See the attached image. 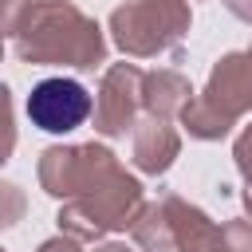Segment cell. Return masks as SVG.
Masks as SVG:
<instances>
[{
	"label": "cell",
	"instance_id": "6",
	"mask_svg": "<svg viewBox=\"0 0 252 252\" xmlns=\"http://www.w3.org/2000/svg\"><path fill=\"white\" fill-rule=\"evenodd\" d=\"M94 118V98L79 79H39L28 94V122L47 134H71Z\"/></svg>",
	"mask_w": 252,
	"mask_h": 252
},
{
	"label": "cell",
	"instance_id": "1",
	"mask_svg": "<svg viewBox=\"0 0 252 252\" xmlns=\"http://www.w3.org/2000/svg\"><path fill=\"white\" fill-rule=\"evenodd\" d=\"M12 47L32 67L94 71L106 63L102 28L71 0H28L20 24L12 32Z\"/></svg>",
	"mask_w": 252,
	"mask_h": 252
},
{
	"label": "cell",
	"instance_id": "3",
	"mask_svg": "<svg viewBox=\"0 0 252 252\" xmlns=\"http://www.w3.org/2000/svg\"><path fill=\"white\" fill-rule=\"evenodd\" d=\"M189 24V0H126L110 12V39L126 59H154L165 51L177 59Z\"/></svg>",
	"mask_w": 252,
	"mask_h": 252
},
{
	"label": "cell",
	"instance_id": "20",
	"mask_svg": "<svg viewBox=\"0 0 252 252\" xmlns=\"http://www.w3.org/2000/svg\"><path fill=\"white\" fill-rule=\"evenodd\" d=\"M248 51H252V47H248Z\"/></svg>",
	"mask_w": 252,
	"mask_h": 252
},
{
	"label": "cell",
	"instance_id": "18",
	"mask_svg": "<svg viewBox=\"0 0 252 252\" xmlns=\"http://www.w3.org/2000/svg\"><path fill=\"white\" fill-rule=\"evenodd\" d=\"M224 8L236 16V20H244V24H252V0H224Z\"/></svg>",
	"mask_w": 252,
	"mask_h": 252
},
{
	"label": "cell",
	"instance_id": "10",
	"mask_svg": "<svg viewBox=\"0 0 252 252\" xmlns=\"http://www.w3.org/2000/svg\"><path fill=\"white\" fill-rule=\"evenodd\" d=\"M193 94H197V91H193V83H189L181 71H173V67H165V71H146L142 110L169 122V118H181V110L189 106Z\"/></svg>",
	"mask_w": 252,
	"mask_h": 252
},
{
	"label": "cell",
	"instance_id": "13",
	"mask_svg": "<svg viewBox=\"0 0 252 252\" xmlns=\"http://www.w3.org/2000/svg\"><path fill=\"white\" fill-rule=\"evenodd\" d=\"M220 252H252V220L236 217L220 224Z\"/></svg>",
	"mask_w": 252,
	"mask_h": 252
},
{
	"label": "cell",
	"instance_id": "8",
	"mask_svg": "<svg viewBox=\"0 0 252 252\" xmlns=\"http://www.w3.org/2000/svg\"><path fill=\"white\" fill-rule=\"evenodd\" d=\"M181 154V134L154 114H142L134 126V165L150 177H161Z\"/></svg>",
	"mask_w": 252,
	"mask_h": 252
},
{
	"label": "cell",
	"instance_id": "12",
	"mask_svg": "<svg viewBox=\"0 0 252 252\" xmlns=\"http://www.w3.org/2000/svg\"><path fill=\"white\" fill-rule=\"evenodd\" d=\"M181 126H185V134L197 138V142H220L236 122H232L228 114H220L205 94H193L189 106L181 110Z\"/></svg>",
	"mask_w": 252,
	"mask_h": 252
},
{
	"label": "cell",
	"instance_id": "2",
	"mask_svg": "<svg viewBox=\"0 0 252 252\" xmlns=\"http://www.w3.org/2000/svg\"><path fill=\"white\" fill-rule=\"evenodd\" d=\"M146 209V197H142V181L134 173H126L122 165L102 177L94 189H87L83 197L75 201H63L55 224L59 232L83 240V244H94L102 240L106 232H130V224L138 220V213Z\"/></svg>",
	"mask_w": 252,
	"mask_h": 252
},
{
	"label": "cell",
	"instance_id": "16",
	"mask_svg": "<svg viewBox=\"0 0 252 252\" xmlns=\"http://www.w3.org/2000/svg\"><path fill=\"white\" fill-rule=\"evenodd\" d=\"M35 252H83V240H75V236H67V232H59V236H51V240H43Z\"/></svg>",
	"mask_w": 252,
	"mask_h": 252
},
{
	"label": "cell",
	"instance_id": "15",
	"mask_svg": "<svg viewBox=\"0 0 252 252\" xmlns=\"http://www.w3.org/2000/svg\"><path fill=\"white\" fill-rule=\"evenodd\" d=\"M24 8H28V0H4V20H0V28H4L8 39H12V32H16L20 16H24Z\"/></svg>",
	"mask_w": 252,
	"mask_h": 252
},
{
	"label": "cell",
	"instance_id": "14",
	"mask_svg": "<svg viewBox=\"0 0 252 252\" xmlns=\"http://www.w3.org/2000/svg\"><path fill=\"white\" fill-rule=\"evenodd\" d=\"M232 161H236V169L244 173V181H252V126H244L240 138L232 142Z\"/></svg>",
	"mask_w": 252,
	"mask_h": 252
},
{
	"label": "cell",
	"instance_id": "19",
	"mask_svg": "<svg viewBox=\"0 0 252 252\" xmlns=\"http://www.w3.org/2000/svg\"><path fill=\"white\" fill-rule=\"evenodd\" d=\"M240 201H244V213L252 217V181H244V189H240Z\"/></svg>",
	"mask_w": 252,
	"mask_h": 252
},
{
	"label": "cell",
	"instance_id": "5",
	"mask_svg": "<svg viewBox=\"0 0 252 252\" xmlns=\"http://www.w3.org/2000/svg\"><path fill=\"white\" fill-rule=\"evenodd\" d=\"M142 87H146V71H138L126 59L110 63L94 91V134L102 138H122L126 130L134 134L142 110Z\"/></svg>",
	"mask_w": 252,
	"mask_h": 252
},
{
	"label": "cell",
	"instance_id": "17",
	"mask_svg": "<svg viewBox=\"0 0 252 252\" xmlns=\"http://www.w3.org/2000/svg\"><path fill=\"white\" fill-rule=\"evenodd\" d=\"M4 197H8V217H4V224H16V209H20V189L12 185V181H4Z\"/></svg>",
	"mask_w": 252,
	"mask_h": 252
},
{
	"label": "cell",
	"instance_id": "7",
	"mask_svg": "<svg viewBox=\"0 0 252 252\" xmlns=\"http://www.w3.org/2000/svg\"><path fill=\"white\" fill-rule=\"evenodd\" d=\"M220 114H228L232 122L240 114L252 110V51H228L213 63L209 83L201 91Z\"/></svg>",
	"mask_w": 252,
	"mask_h": 252
},
{
	"label": "cell",
	"instance_id": "11",
	"mask_svg": "<svg viewBox=\"0 0 252 252\" xmlns=\"http://www.w3.org/2000/svg\"><path fill=\"white\" fill-rule=\"evenodd\" d=\"M130 240L142 248V252H181L177 248V236H173V224L161 209V201H146V209L138 213V220L130 224Z\"/></svg>",
	"mask_w": 252,
	"mask_h": 252
},
{
	"label": "cell",
	"instance_id": "4",
	"mask_svg": "<svg viewBox=\"0 0 252 252\" xmlns=\"http://www.w3.org/2000/svg\"><path fill=\"white\" fill-rule=\"evenodd\" d=\"M118 169L114 150L87 142V146H47L39 154V189L55 201H75L87 189H94L102 177Z\"/></svg>",
	"mask_w": 252,
	"mask_h": 252
},
{
	"label": "cell",
	"instance_id": "9",
	"mask_svg": "<svg viewBox=\"0 0 252 252\" xmlns=\"http://www.w3.org/2000/svg\"><path fill=\"white\" fill-rule=\"evenodd\" d=\"M161 209H165V217L173 224V236H177V248L181 252H220V228L209 220L205 209L189 205L177 193L161 197Z\"/></svg>",
	"mask_w": 252,
	"mask_h": 252
}]
</instances>
